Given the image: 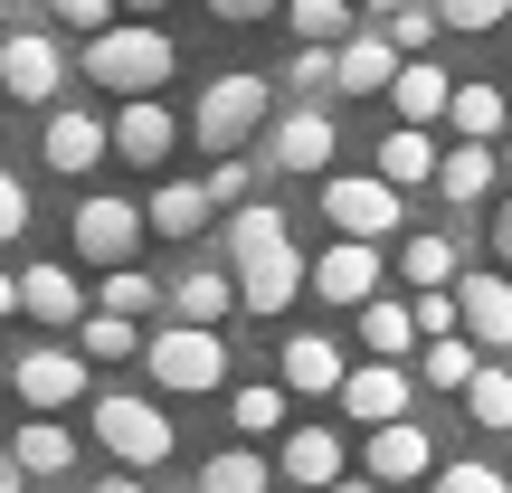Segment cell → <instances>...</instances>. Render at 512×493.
<instances>
[{
    "label": "cell",
    "instance_id": "e575fe53",
    "mask_svg": "<svg viewBox=\"0 0 512 493\" xmlns=\"http://www.w3.org/2000/svg\"><path fill=\"white\" fill-rule=\"evenodd\" d=\"M48 10L67 19V29H76V48H95V38H105V29H124V19H114V10H124V0H48Z\"/></svg>",
    "mask_w": 512,
    "mask_h": 493
},
{
    "label": "cell",
    "instance_id": "d590c367",
    "mask_svg": "<svg viewBox=\"0 0 512 493\" xmlns=\"http://www.w3.org/2000/svg\"><path fill=\"white\" fill-rule=\"evenodd\" d=\"M228 418H238V437H266V427H285V389H238Z\"/></svg>",
    "mask_w": 512,
    "mask_h": 493
},
{
    "label": "cell",
    "instance_id": "9c48e42d",
    "mask_svg": "<svg viewBox=\"0 0 512 493\" xmlns=\"http://www.w3.org/2000/svg\"><path fill=\"white\" fill-rule=\"evenodd\" d=\"M0 86H10V105L57 114V86H67V48H57L48 29H10V38H0Z\"/></svg>",
    "mask_w": 512,
    "mask_h": 493
},
{
    "label": "cell",
    "instance_id": "8992f818",
    "mask_svg": "<svg viewBox=\"0 0 512 493\" xmlns=\"http://www.w3.org/2000/svg\"><path fill=\"white\" fill-rule=\"evenodd\" d=\"M323 219H332V238H361V247H380V238H399L408 200L380 181V171H332V181H323Z\"/></svg>",
    "mask_w": 512,
    "mask_h": 493
},
{
    "label": "cell",
    "instance_id": "30bf717a",
    "mask_svg": "<svg viewBox=\"0 0 512 493\" xmlns=\"http://www.w3.org/2000/svg\"><path fill=\"white\" fill-rule=\"evenodd\" d=\"M332 143H342V124H332L323 105H294V114H275V133H266V162L275 171H294V181H332Z\"/></svg>",
    "mask_w": 512,
    "mask_h": 493
},
{
    "label": "cell",
    "instance_id": "ffe728a7",
    "mask_svg": "<svg viewBox=\"0 0 512 493\" xmlns=\"http://www.w3.org/2000/svg\"><path fill=\"white\" fill-rule=\"evenodd\" d=\"M399 76H408V57L389 48V29H361L342 48V95H399Z\"/></svg>",
    "mask_w": 512,
    "mask_h": 493
},
{
    "label": "cell",
    "instance_id": "836d02e7",
    "mask_svg": "<svg viewBox=\"0 0 512 493\" xmlns=\"http://www.w3.org/2000/svg\"><path fill=\"white\" fill-rule=\"evenodd\" d=\"M465 418H475V427H512V370H503V361L465 389Z\"/></svg>",
    "mask_w": 512,
    "mask_h": 493
},
{
    "label": "cell",
    "instance_id": "7a4b0ae2",
    "mask_svg": "<svg viewBox=\"0 0 512 493\" xmlns=\"http://www.w3.org/2000/svg\"><path fill=\"white\" fill-rule=\"evenodd\" d=\"M171 67H181V38L162 29V19H124V29H105L86 48V76L95 86H114L124 105H143V95L171 86Z\"/></svg>",
    "mask_w": 512,
    "mask_h": 493
},
{
    "label": "cell",
    "instance_id": "484cf974",
    "mask_svg": "<svg viewBox=\"0 0 512 493\" xmlns=\"http://www.w3.org/2000/svg\"><path fill=\"white\" fill-rule=\"evenodd\" d=\"M484 370H494V361H484V342H465V332H456V342H427V351H418V380L446 389V399H456V389H475Z\"/></svg>",
    "mask_w": 512,
    "mask_h": 493
},
{
    "label": "cell",
    "instance_id": "ee69618b",
    "mask_svg": "<svg viewBox=\"0 0 512 493\" xmlns=\"http://www.w3.org/2000/svg\"><path fill=\"white\" fill-rule=\"evenodd\" d=\"M219 19H266V10H285V0H209Z\"/></svg>",
    "mask_w": 512,
    "mask_h": 493
},
{
    "label": "cell",
    "instance_id": "9a60e30c",
    "mask_svg": "<svg viewBox=\"0 0 512 493\" xmlns=\"http://www.w3.org/2000/svg\"><path fill=\"white\" fill-rule=\"evenodd\" d=\"M181 133H190L181 114H171L162 95H143V105H124V114H114V162H133V171H162Z\"/></svg>",
    "mask_w": 512,
    "mask_h": 493
},
{
    "label": "cell",
    "instance_id": "2e32d148",
    "mask_svg": "<svg viewBox=\"0 0 512 493\" xmlns=\"http://www.w3.org/2000/svg\"><path fill=\"white\" fill-rule=\"evenodd\" d=\"M361 475L370 484H437L446 465H437V437H427V427H380V437L361 446Z\"/></svg>",
    "mask_w": 512,
    "mask_h": 493
},
{
    "label": "cell",
    "instance_id": "7dc6e473",
    "mask_svg": "<svg viewBox=\"0 0 512 493\" xmlns=\"http://www.w3.org/2000/svg\"><path fill=\"white\" fill-rule=\"evenodd\" d=\"M0 10H10V29H38V19H29V10H38V0H0Z\"/></svg>",
    "mask_w": 512,
    "mask_h": 493
},
{
    "label": "cell",
    "instance_id": "ab89813d",
    "mask_svg": "<svg viewBox=\"0 0 512 493\" xmlns=\"http://www.w3.org/2000/svg\"><path fill=\"white\" fill-rule=\"evenodd\" d=\"M105 313H124V323H143V313H152V275H105Z\"/></svg>",
    "mask_w": 512,
    "mask_h": 493
},
{
    "label": "cell",
    "instance_id": "cb8c5ba5",
    "mask_svg": "<svg viewBox=\"0 0 512 493\" xmlns=\"http://www.w3.org/2000/svg\"><path fill=\"white\" fill-rule=\"evenodd\" d=\"M209 181H152V200H143V219H152V238H200L209 228Z\"/></svg>",
    "mask_w": 512,
    "mask_h": 493
},
{
    "label": "cell",
    "instance_id": "c3c4849f",
    "mask_svg": "<svg viewBox=\"0 0 512 493\" xmlns=\"http://www.w3.org/2000/svg\"><path fill=\"white\" fill-rule=\"evenodd\" d=\"M332 493H389V484H370V475H342V484H332Z\"/></svg>",
    "mask_w": 512,
    "mask_h": 493
},
{
    "label": "cell",
    "instance_id": "4fadbf2b",
    "mask_svg": "<svg viewBox=\"0 0 512 493\" xmlns=\"http://www.w3.org/2000/svg\"><path fill=\"white\" fill-rule=\"evenodd\" d=\"M408 399H418V380H408L399 361H361V370H351V389H342V418L380 437V427H408Z\"/></svg>",
    "mask_w": 512,
    "mask_h": 493
},
{
    "label": "cell",
    "instance_id": "4dcf8cb0",
    "mask_svg": "<svg viewBox=\"0 0 512 493\" xmlns=\"http://www.w3.org/2000/svg\"><path fill=\"white\" fill-rule=\"evenodd\" d=\"M408 342H427V332H418V304L380 294V304L361 313V351H370V361H389V351H408Z\"/></svg>",
    "mask_w": 512,
    "mask_h": 493
},
{
    "label": "cell",
    "instance_id": "f907efd6",
    "mask_svg": "<svg viewBox=\"0 0 512 493\" xmlns=\"http://www.w3.org/2000/svg\"><path fill=\"white\" fill-rule=\"evenodd\" d=\"M124 10H133V19H162V0H124Z\"/></svg>",
    "mask_w": 512,
    "mask_h": 493
},
{
    "label": "cell",
    "instance_id": "bcb514c9",
    "mask_svg": "<svg viewBox=\"0 0 512 493\" xmlns=\"http://www.w3.org/2000/svg\"><path fill=\"white\" fill-rule=\"evenodd\" d=\"M95 493H152L143 475H105V484H95Z\"/></svg>",
    "mask_w": 512,
    "mask_h": 493
},
{
    "label": "cell",
    "instance_id": "ba28073f",
    "mask_svg": "<svg viewBox=\"0 0 512 493\" xmlns=\"http://www.w3.org/2000/svg\"><path fill=\"white\" fill-rule=\"evenodd\" d=\"M10 389H19V408H29V418H57V408L86 399V351H76V342L19 351V361H10ZM86 408H95V399H86Z\"/></svg>",
    "mask_w": 512,
    "mask_h": 493
},
{
    "label": "cell",
    "instance_id": "83f0119b",
    "mask_svg": "<svg viewBox=\"0 0 512 493\" xmlns=\"http://www.w3.org/2000/svg\"><path fill=\"white\" fill-rule=\"evenodd\" d=\"M456 143H494V133L512 124V86H456Z\"/></svg>",
    "mask_w": 512,
    "mask_h": 493
},
{
    "label": "cell",
    "instance_id": "d4e9b609",
    "mask_svg": "<svg viewBox=\"0 0 512 493\" xmlns=\"http://www.w3.org/2000/svg\"><path fill=\"white\" fill-rule=\"evenodd\" d=\"M399 275L418 294H456L465 285V266H456V238H446V228H418V238L399 247Z\"/></svg>",
    "mask_w": 512,
    "mask_h": 493
},
{
    "label": "cell",
    "instance_id": "5bb4252c",
    "mask_svg": "<svg viewBox=\"0 0 512 493\" xmlns=\"http://www.w3.org/2000/svg\"><path fill=\"white\" fill-rule=\"evenodd\" d=\"M313 294H323V304H351V313H370V304H380V247H361V238H332L323 256H313Z\"/></svg>",
    "mask_w": 512,
    "mask_h": 493
},
{
    "label": "cell",
    "instance_id": "7402d4cb",
    "mask_svg": "<svg viewBox=\"0 0 512 493\" xmlns=\"http://www.w3.org/2000/svg\"><path fill=\"white\" fill-rule=\"evenodd\" d=\"M228 304H238V275H228V266H190L181 285H171V323L219 332V323H228Z\"/></svg>",
    "mask_w": 512,
    "mask_h": 493
},
{
    "label": "cell",
    "instance_id": "f546056e",
    "mask_svg": "<svg viewBox=\"0 0 512 493\" xmlns=\"http://www.w3.org/2000/svg\"><path fill=\"white\" fill-rule=\"evenodd\" d=\"M200 493H275V465L256 456V446H219V456L200 465Z\"/></svg>",
    "mask_w": 512,
    "mask_h": 493
},
{
    "label": "cell",
    "instance_id": "ac0fdd59",
    "mask_svg": "<svg viewBox=\"0 0 512 493\" xmlns=\"http://www.w3.org/2000/svg\"><path fill=\"white\" fill-rule=\"evenodd\" d=\"M275 475H285L294 493H332L351 475V456H342V437L332 427H285V456H275Z\"/></svg>",
    "mask_w": 512,
    "mask_h": 493
},
{
    "label": "cell",
    "instance_id": "5b68a950",
    "mask_svg": "<svg viewBox=\"0 0 512 493\" xmlns=\"http://www.w3.org/2000/svg\"><path fill=\"white\" fill-rule=\"evenodd\" d=\"M152 389H181V399H209V389H228V342L200 323H162L152 332Z\"/></svg>",
    "mask_w": 512,
    "mask_h": 493
},
{
    "label": "cell",
    "instance_id": "277c9868",
    "mask_svg": "<svg viewBox=\"0 0 512 493\" xmlns=\"http://www.w3.org/2000/svg\"><path fill=\"white\" fill-rule=\"evenodd\" d=\"M86 418H95V446H105L124 475H152V465H171V446H181V437H171V418L152 399H133V389H105Z\"/></svg>",
    "mask_w": 512,
    "mask_h": 493
},
{
    "label": "cell",
    "instance_id": "6da1fadb",
    "mask_svg": "<svg viewBox=\"0 0 512 493\" xmlns=\"http://www.w3.org/2000/svg\"><path fill=\"white\" fill-rule=\"evenodd\" d=\"M228 275H238V304H247V313H266V323L313 285V266L294 256L285 209H275V200H247L238 219H228Z\"/></svg>",
    "mask_w": 512,
    "mask_h": 493
},
{
    "label": "cell",
    "instance_id": "d6a6232c",
    "mask_svg": "<svg viewBox=\"0 0 512 493\" xmlns=\"http://www.w3.org/2000/svg\"><path fill=\"white\" fill-rule=\"evenodd\" d=\"M76 351H86V361H143L152 342H143V332L124 323V313H95V323L76 332Z\"/></svg>",
    "mask_w": 512,
    "mask_h": 493
},
{
    "label": "cell",
    "instance_id": "74e56055",
    "mask_svg": "<svg viewBox=\"0 0 512 493\" xmlns=\"http://www.w3.org/2000/svg\"><path fill=\"white\" fill-rule=\"evenodd\" d=\"M427 493H512V475H503V465H475V456H465V465H446Z\"/></svg>",
    "mask_w": 512,
    "mask_h": 493
},
{
    "label": "cell",
    "instance_id": "7bdbcfd3",
    "mask_svg": "<svg viewBox=\"0 0 512 493\" xmlns=\"http://www.w3.org/2000/svg\"><path fill=\"white\" fill-rule=\"evenodd\" d=\"M0 238H29V181L0 171Z\"/></svg>",
    "mask_w": 512,
    "mask_h": 493
},
{
    "label": "cell",
    "instance_id": "f6af8a7d",
    "mask_svg": "<svg viewBox=\"0 0 512 493\" xmlns=\"http://www.w3.org/2000/svg\"><path fill=\"white\" fill-rule=\"evenodd\" d=\"M494 256H503V275H512V200H494Z\"/></svg>",
    "mask_w": 512,
    "mask_h": 493
},
{
    "label": "cell",
    "instance_id": "b9f144b4",
    "mask_svg": "<svg viewBox=\"0 0 512 493\" xmlns=\"http://www.w3.org/2000/svg\"><path fill=\"white\" fill-rule=\"evenodd\" d=\"M247 181H256L247 162H209V200H219L228 219H238V209H247Z\"/></svg>",
    "mask_w": 512,
    "mask_h": 493
},
{
    "label": "cell",
    "instance_id": "7c38bea8",
    "mask_svg": "<svg viewBox=\"0 0 512 493\" xmlns=\"http://www.w3.org/2000/svg\"><path fill=\"white\" fill-rule=\"evenodd\" d=\"M275 370H285L294 399H342L351 389V361H342L332 332H285V342H275Z\"/></svg>",
    "mask_w": 512,
    "mask_h": 493
},
{
    "label": "cell",
    "instance_id": "8fae6325",
    "mask_svg": "<svg viewBox=\"0 0 512 493\" xmlns=\"http://www.w3.org/2000/svg\"><path fill=\"white\" fill-rule=\"evenodd\" d=\"M105 152H114V124H105V114H86V105H57L48 124H38V162L67 171V181H86Z\"/></svg>",
    "mask_w": 512,
    "mask_h": 493
},
{
    "label": "cell",
    "instance_id": "3957f363",
    "mask_svg": "<svg viewBox=\"0 0 512 493\" xmlns=\"http://www.w3.org/2000/svg\"><path fill=\"white\" fill-rule=\"evenodd\" d=\"M190 133L209 143V162H238V143L275 133V86H266V76H247V67L209 76V86H200V105H190Z\"/></svg>",
    "mask_w": 512,
    "mask_h": 493
},
{
    "label": "cell",
    "instance_id": "d6986e66",
    "mask_svg": "<svg viewBox=\"0 0 512 493\" xmlns=\"http://www.w3.org/2000/svg\"><path fill=\"white\" fill-rule=\"evenodd\" d=\"M456 304H465V342L512 351V275H465Z\"/></svg>",
    "mask_w": 512,
    "mask_h": 493
},
{
    "label": "cell",
    "instance_id": "8d00e7d4",
    "mask_svg": "<svg viewBox=\"0 0 512 493\" xmlns=\"http://www.w3.org/2000/svg\"><path fill=\"white\" fill-rule=\"evenodd\" d=\"M437 29H446V19H437V0H418V10H399V19H389V48H399V57H418V48H437Z\"/></svg>",
    "mask_w": 512,
    "mask_h": 493
},
{
    "label": "cell",
    "instance_id": "60d3db41",
    "mask_svg": "<svg viewBox=\"0 0 512 493\" xmlns=\"http://www.w3.org/2000/svg\"><path fill=\"white\" fill-rule=\"evenodd\" d=\"M437 19H446V29H503L512 0H437Z\"/></svg>",
    "mask_w": 512,
    "mask_h": 493
},
{
    "label": "cell",
    "instance_id": "1f68e13d",
    "mask_svg": "<svg viewBox=\"0 0 512 493\" xmlns=\"http://www.w3.org/2000/svg\"><path fill=\"white\" fill-rule=\"evenodd\" d=\"M10 456L29 465V475H67V465H76V437H67L57 418H29V427L10 437Z\"/></svg>",
    "mask_w": 512,
    "mask_h": 493
},
{
    "label": "cell",
    "instance_id": "52a82bcc",
    "mask_svg": "<svg viewBox=\"0 0 512 493\" xmlns=\"http://www.w3.org/2000/svg\"><path fill=\"white\" fill-rule=\"evenodd\" d=\"M67 238H76V256L86 266H105V275H124L133 266V247L152 238V219H143V200H76V219H67Z\"/></svg>",
    "mask_w": 512,
    "mask_h": 493
},
{
    "label": "cell",
    "instance_id": "4316f807",
    "mask_svg": "<svg viewBox=\"0 0 512 493\" xmlns=\"http://www.w3.org/2000/svg\"><path fill=\"white\" fill-rule=\"evenodd\" d=\"M285 29H294V48H351V0H285Z\"/></svg>",
    "mask_w": 512,
    "mask_h": 493
},
{
    "label": "cell",
    "instance_id": "603a6c76",
    "mask_svg": "<svg viewBox=\"0 0 512 493\" xmlns=\"http://www.w3.org/2000/svg\"><path fill=\"white\" fill-rule=\"evenodd\" d=\"M437 171H446L437 133H418V124H389L380 133V181L389 190H418V181H437Z\"/></svg>",
    "mask_w": 512,
    "mask_h": 493
},
{
    "label": "cell",
    "instance_id": "e0dca14e",
    "mask_svg": "<svg viewBox=\"0 0 512 493\" xmlns=\"http://www.w3.org/2000/svg\"><path fill=\"white\" fill-rule=\"evenodd\" d=\"M19 313L29 323H57V332H86V285H76V266H19Z\"/></svg>",
    "mask_w": 512,
    "mask_h": 493
},
{
    "label": "cell",
    "instance_id": "681fc988",
    "mask_svg": "<svg viewBox=\"0 0 512 493\" xmlns=\"http://www.w3.org/2000/svg\"><path fill=\"white\" fill-rule=\"evenodd\" d=\"M380 10H389V19H399V10H418V0H370V19H380Z\"/></svg>",
    "mask_w": 512,
    "mask_h": 493
},
{
    "label": "cell",
    "instance_id": "816d5d0a",
    "mask_svg": "<svg viewBox=\"0 0 512 493\" xmlns=\"http://www.w3.org/2000/svg\"><path fill=\"white\" fill-rule=\"evenodd\" d=\"M503 162H512V152H503Z\"/></svg>",
    "mask_w": 512,
    "mask_h": 493
},
{
    "label": "cell",
    "instance_id": "44dd1931",
    "mask_svg": "<svg viewBox=\"0 0 512 493\" xmlns=\"http://www.w3.org/2000/svg\"><path fill=\"white\" fill-rule=\"evenodd\" d=\"M389 105H399V124H446V114H456V76L437 67V57H408V76H399V95H389Z\"/></svg>",
    "mask_w": 512,
    "mask_h": 493
},
{
    "label": "cell",
    "instance_id": "f1b7e54d",
    "mask_svg": "<svg viewBox=\"0 0 512 493\" xmlns=\"http://www.w3.org/2000/svg\"><path fill=\"white\" fill-rule=\"evenodd\" d=\"M494 181H503L494 143H456V152H446V171H437V190H446V200H494Z\"/></svg>",
    "mask_w": 512,
    "mask_h": 493
},
{
    "label": "cell",
    "instance_id": "f35d334b",
    "mask_svg": "<svg viewBox=\"0 0 512 493\" xmlns=\"http://www.w3.org/2000/svg\"><path fill=\"white\" fill-rule=\"evenodd\" d=\"M342 86V48H294V95H323Z\"/></svg>",
    "mask_w": 512,
    "mask_h": 493
}]
</instances>
